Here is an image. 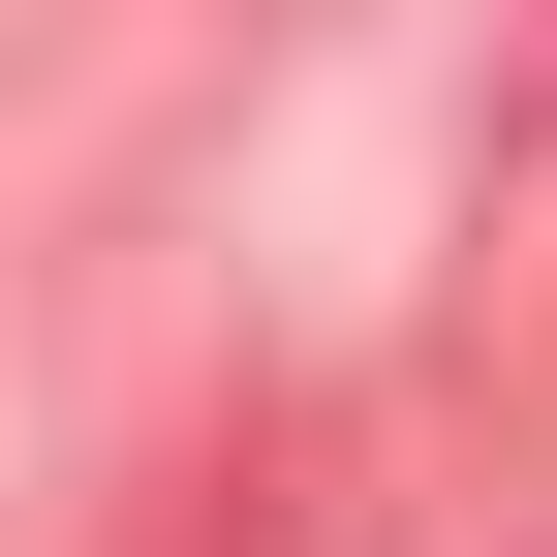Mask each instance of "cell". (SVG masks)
<instances>
[{
    "label": "cell",
    "instance_id": "6da1fadb",
    "mask_svg": "<svg viewBox=\"0 0 557 557\" xmlns=\"http://www.w3.org/2000/svg\"><path fill=\"white\" fill-rule=\"evenodd\" d=\"M496 124H557V0H496Z\"/></svg>",
    "mask_w": 557,
    "mask_h": 557
}]
</instances>
